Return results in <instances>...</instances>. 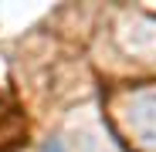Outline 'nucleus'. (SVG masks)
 I'll use <instances>...</instances> for the list:
<instances>
[{
    "label": "nucleus",
    "mask_w": 156,
    "mask_h": 152,
    "mask_svg": "<svg viewBox=\"0 0 156 152\" xmlns=\"http://www.w3.org/2000/svg\"><path fill=\"white\" fill-rule=\"evenodd\" d=\"M44 152H65V149H61V142H48V145H44Z\"/></svg>",
    "instance_id": "nucleus-2"
},
{
    "label": "nucleus",
    "mask_w": 156,
    "mask_h": 152,
    "mask_svg": "<svg viewBox=\"0 0 156 152\" xmlns=\"http://www.w3.org/2000/svg\"><path fill=\"white\" fill-rule=\"evenodd\" d=\"M115 135L136 152H156V85L122 88L109 98Z\"/></svg>",
    "instance_id": "nucleus-1"
}]
</instances>
